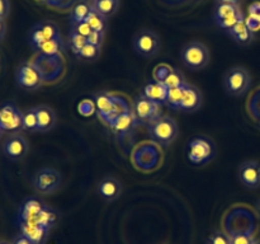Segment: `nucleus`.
Instances as JSON below:
<instances>
[{
    "label": "nucleus",
    "instance_id": "423d86ee",
    "mask_svg": "<svg viewBox=\"0 0 260 244\" xmlns=\"http://www.w3.org/2000/svg\"><path fill=\"white\" fill-rule=\"evenodd\" d=\"M62 175L53 168H41L33 177V187L40 195H51L61 187Z\"/></svg>",
    "mask_w": 260,
    "mask_h": 244
},
{
    "label": "nucleus",
    "instance_id": "603ef678",
    "mask_svg": "<svg viewBox=\"0 0 260 244\" xmlns=\"http://www.w3.org/2000/svg\"><path fill=\"white\" fill-rule=\"evenodd\" d=\"M254 244H260V240H255L254 241Z\"/></svg>",
    "mask_w": 260,
    "mask_h": 244
},
{
    "label": "nucleus",
    "instance_id": "6e6552de",
    "mask_svg": "<svg viewBox=\"0 0 260 244\" xmlns=\"http://www.w3.org/2000/svg\"><path fill=\"white\" fill-rule=\"evenodd\" d=\"M17 84L25 90H37L43 83V76L38 66L33 63H23L15 73Z\"/></svg>",
    "mask_w": 260,
    "mask_h": 244
},
{
    "label": "nucleus",
    "instance_id": "f257e3e1",
    "mask_svg": "<svg viewBox=\"0 0 260 244\" xmlns=\"http://www.w3.org/2000/svg\"><path fill=\"white\" fill-rule=\"evenodd\" d=\"M147 131L150 137L162 146H169L177 140L179 134L177 122L169 116H161L156 121L147 125Z\"/></svg>",
    "mask_w": 260,
    "mask_h": 244
},
{
    "label": "nucleus",
    "instance_id": "4c0bfd02",
    "mask_svg": "<svg viewBox=\"0 0 260 244\" xmlns=\"http://www.w3.org/2000/svg\"><path fill=\"white\" fill-rule=\"evenodd\" d=\"M71 30H74V32L79 33V35L86 38L89 35H90L91 30H93V29H91L90 25H89L88 23L84 20V22L76 23V24H71Z\"/></svg>",
    "mask_w": 260,
    "mask_h": 244
},
{
    "label": "nucleus",
    "instance_id": "72a5a7b5",
    "mask_svg": "<svg viewBox=\"0 0 260 244\" xmlns=\"http://www.w3.org/2000/svg\"><path fill=\"white\" fill-rule=\"evenodd\" d=\"M86 43H88V41H86L85 37L74 32V30H70V33H69V45H70V48L74 55H76Z\"/></svg>",
    "mask_w": 260,
    "mask_h": 244
},
{
    "label": "nucleus",
    "instance_id": "2eb2a0df",
    "mask_svg": "<svg viewBox=\"0 0 260 244\" xmlns=\"http://www.w3.org/2000/svg\"><path fill=\"white\" fill-rule=\"evenodd\" d=\"M18 224H19L20 231H22L23 235L27 236L33 244H43V241L47 238V229L40 226L33 220L18 221Z\"/></svg>",
    "mask_w": 260,
    "mask_h": 244
},
{
    "label": "nucleus",
    "instance_id": "f03ea898",
    "mask_svg": "<svg viewBox=\"0 0 260 244\" xmlns=\"http://www.w3.org/2000/svg\"><path fill=\"white\" fill-rule=\"evenodd\" d=\"M251 84L250 73L243 66L231 68L223 78V86L229 96L241 97L248 92Z\"/></svg>",
    "mask_w": 260,
    "mask_h": 244
},
{
    "label": "nucleus",
    "instance_id": "aec40b11",
    "mask_svg": "<svg viewBox=\"0 0 260 244\" xmlns=\"http://www.w3.org/2000/svg\"><path fill=\"white\" fill-rule=\"evenodd\" d=\"M142 94L149 99H151V101L156 102V103L165 104L168 96V88L162 83H159V81H151V83H149L145 86Z\"/></svg>",
    "mask_w": 260,
    "mask_h": 244
},
{
    "label": "nucleus",
    "instance_id": "e433bc0d",
    "mask_svg": "<svg viewBox=\"0 0 260 244\" xmlns=\"http://www.w3.org/2000/svg\"><path fill=\"white\" fill-rule=\"evenodd\" d=\"M170 71H172V68L169 65H167V64H160V65H157L154 69V81L162 83L167 79V76L169 75Z\"/></svg>",
    "mask_w": 260,
    "mask_h": 244
},
{
    "label": "nucleus",
    "instance_id": "412c9836",
    "mask_svg": "<svg viewBox=\"0 0 260 244\" xmlns=\"http://www.w3.org/2000/svg\"><path fill=\"white\" fill-rule=\"evenodd\" d=\"M91 8H93V4H91L90 0H78L70 13L71 24L84 22L86 19V17L89 15V13H90Z\"/></svg>",
    "mask_w": 260,
    "mask_h": 244
},
{
    "label": "nucleus",
    "instance_id": "9d476101",
    "mask_svg": "<svg viewBox=\"0 0 260 244\" xmlns=\"http://www.w3.org/2000/svg\"><path fill=\"white\" fill-rule=\"evenodd\" d=\"M23 112L14 103H5L0 107V126L3 131L22 130Z\"/></svg>",
    "mask_w": 260,
    "mask_h": 244
},
{
    "label": "nucleus",
    "instance_id": "37998d69",
    "mask_svg": "<svg viewBox=\"0 0 260 244\" xmlns=\"http://www.w3.org/2000/svg\"><path fill=\"white\" fill-rule=\"evenodd\" d=\"M248 12L250 17L258 18V19H260V2H254L253 4L249 5Z\"/></svg>",
    "mask_w": 260,
    "mask_h": 244
},
{
    "label": "nucleus",
    "instance_id": "ea45409f",
    "mask_svg": "<svg viewBox=\"0 0 260 244\" xmlns=\"http://www.w3.org/2000/svg\"><path fill=\"white\" fill-rule=\"evenodd\" d=\"M245 24H246V27H248L249 29L254 33L258 32V30L260 29V19H258V18H254V17H250V15H249L248 18H245Z\"/></svg>",
    "mask_w": 260,
    "mask_h": 244
},
{
    "label": "nucleus",
    "instance_id": "c9c22d12",
    "mask_svg": "<svg viewBox=\"0 0 260 244\" xmlns=\"http://www.w3.org/2000/svg\"><path fill=\"white\" fill-rule=\"evenodd\" d=\"M231 244H254L255 239L253 238L250 233L246 231H240V233H235L230 235Z\"/></svg>",
    "mask_w": 260,
    "mask_h": 244
},
{
    "label": "nucleus",
    "instance_id": "f3484780",
    "mask_svg": "<svg viewBox=\"0 0 260 244\" xmlns=\"http://www.w3.org/2000/svg\"><path fill=\"white\" fill-rule=\"evenodd\" d=\"M114 101H116V94H112L109 92L102 90L94 94V102H95L96 113L102 119H106L109 116L114 106Z\"/></svg>",
    "mask_w": 260,
    "mask_h": 244
},
{
    "label": "nucleus",
    "instance_id": "3c124183",
    "mask_svg": "<svg viewBox=\"0 0 260 244\" xmlns=\"http://www.w3.org/2000/svg\"><path fill=\"white\" fill-rule=\"evenodd\" d=\"M91 3H96V2H101V0H90Z\"/></svg>",
    "mask_w": 260,
    "mask_h": 244
},
{
    "label": "nucleus",
    "instance_id": "0eeeda50",
    "mask_svg": "<svg viewBox=\"0 0 260 244\" xmlns=\"http://www.w3.org/2000/svg\"><path fill=\"white\" fill-rule=\"evenodd\" d=\"M132 111H134L139 124L150 125L151 122L156 121L159 117H161V104L151 101L144 94H140L134 101Z\"/></svg>",
    "mask_w": 260,
    "mask_h": 244
},
{
    "label": "nucleus",
    "instance_id": "bb28decb",
    "mask_svg": "<svg viewBox=\"0 0 260 244\" xmlns=\"http://www.w3.org/2000/svg\"><path fill=\"white\" fill-rule=\"evenodd\" d=\"M241 10L240 5H233V4H217L216 5V9L213 12V18H215V22L218 20H222L225 18L231 17V15L236 14Z\"/></svg>",
    "mask_w": 260,
    "mask_h": 244
},
{
    "label": "nucleus",
    "instance_id": "1a4fd4ad",
    "mask_svg": "<svg viewBox=\"0 0 260 244\" xmlns=\"http://www.w3.org/2000/svg\"><path fill=\"white\" fill-rule=\"evenodd\" d=\"M28 141L20 134L9 135L3 144V152L10 160H22L28 154Z\"/></svg>",
    "mask_w": 260,
    "mask_h": 244
},
{
    "label": "nucleus",
    "instance_id": "ddd939ff",
    "mask_svg": "<svg viewBox=\"0 0 260 244\" xmlns=\"http://www.w3.org/2000/svg\"><path fill=\"white\" fill-rule=\"evenodd\" d=\"M96 192L103 200L111 201L117 200L122 193V185L117 178L114 177H104L101 182L98 183Z\"/></svg>",
    "mask_w": 260,
    "mask_h": 244
},
{
    "label": "nucleus",
    "instance_id": "a211bd4d",
    "mask_svg": "<svg viewBox=\"0 0 260 244\" xmlns=\"http://www.w3.org/2000/svg\"><path fill=\"white\" fill-rule=\"evenodd\" d=\"M38 121V132H48L56 125V113L51 107L41 104L36 107Z\"/></svg>",
    "mask_w": 260,
    "mask_h": 244
},
{
    "label": "nucleus",
    "instance_id": "de8ad7c7",
    "mask_svg": "<svg viewBox=\"0 0 260 244\" xmlns=\"http://www.w3.org/2000/svg\"><path fill=\"white\" fill-rule=\"evenodd\" d=\"M255 208H256V211H258V214H259V218H260V200L258 201V202H256V205H255Z\"/></svg>",
    "mask_w": 260,
    "mask_h": 244
},
{
    "label": "nucleus",
    "instance_id": "f704fd0d",
    "mask_svg": "<svg viewBox=\"0 0 260 244\" xmlns=\"http://www.w3.org/2000/svg\"><path fill=\"white\" fill-rule=\"evenodd\" d=\"M206 244H231V238L225 231H215L208 236Z\"/></svg>",
    "mask_w": 260,
    "mask_h": 244
},
{
    "label": "nucleus",
    "instance_id": "7c9ffc66",
    "mask_svg": "<svg viewBox=\"0 0 260 244\" xmlns=\"http://www.w3.org/2000/svg\"><path fill=\"white\" fill-rule=\"evenodd\" d=\"M162 84H164L168 89H172L185 85L187 81H185V78L184 75H183L182 71H179L178 69H172V71H170L169 75L167 76V79L162 81Z\"/></svg>",
    "mask_w": 260,
    "mask_h": 244
},
{
    "label": "nucleus",
    "instance_id": "cd10ccee",
    "mask_svg": "<svg viewBox=\"0 0 260 244\" xmlns=\"http://www.w3.org/2000/svg\"><path fill=\"white\" fill-rule=\"evenodd\" d=\"M22 130L28 132H38V121L37 113H36V107L23 112Z\"/></svg>",
    "mask_w": 260,
    "mask_h": 244
},
{
    "label": "nucleus",
    "instance_id": "79ce46f5",
    "mask_svg": "<svg viewBox=\"0 0 260 244\" xmlns=\"http://www.w3.org/2000/svg\"><path fill=\"white\" fill-rule=\"evenodd\" d=\"M79 111H80V113L84 114V116H89V114L93 113L94 104L89 101H84L83 103H80V106H79Z\"/></svg>",
    "mask_w": 260,
    "mask_h": 244
},
{
    "label": "nucleus",
    "instance_id": "09e8293b",
    "mask_svg": "<svg viewBox=\"0 0 260 244\" xmlns=\"http://www.w3.org/2000/svg\"><path fill=\"white\" fill-rule=\"evenodd\" d=\"M0 244H9V243H8V241H3V240H0Z\"/></svg>",
    "mask_w": 260,
    "mask_h": 244
},
{
    "label": "nucleus",
    "instance_id": "6ab92c4d",
    "mask_svg": "<svg viewBox=\"0 0 260 244\" xmlns=\"http://www.w3.org/2000/svg\"><path fill=\"white\" fill-rule=\"evenodd\" d=\"M229 35L235 40V42L240 46H248L253 42L254 37H255V33L251 32L245 24V20L238 23L234 28H231L229 30Z\"/></svg>",
    "mask_w": 260,
    "mask_h": 244
},
{
    "label": "nucleus",
    "instance_id": "dca6fc26",
    "mask_svg": "<svg viewBox=\"0 0 260 244\" xmlns=\"http://www.w3.org/2000/svg\"><path fill=\"white\" fill-rule=\"evenodd\" d=\"M45 207V203L36 197H28L20 203L18 211V221H28L37 218L38 214Z\"/></svg>",
    "mask_w": 260,
    "mask_h": 244
},
{
    "label": "nucleus",
    "instance_id": "a19ab883",
    "mask_svg": "<svg viewBox=\"0 0 260 244\" xmlns=\"http://www.w3.org/2000/svg\"><path fill=\"white\" fill-rule=\"evenodd\" d=\"M10 13L9 0H0V19H7Z\"/></svg>",
    "mask_w": 260,
    "mask_h": 244
},
{
    "label": "nucleus",
    "instance_id": "58836bf2",
    "mask_svg": "<svg viewBox=\"0 0 260 244\" xmlns=\"http://www.w3.org/2000/svg\"><path fill=\"white\" fill-rule=\"evenodd\" d=\"M104 35H106V33L96 32V30H91L90 35L86 37V41H88V43H90V45L96 46V47L101 48L102 45H103Z\"/></svg>",
    "mask_w": 260,
    "mask_h": 244
},
{
    "label": "nucleus",
    "instance_id": "2f4dec72",
    "mask_svg": "<svg viewBox=\"0 0 260 244\" xmlns=\"http://www.w3.org/2000/svg\"><path fill=\"white\" fill-rule=\"evenodd\" d=\"M99 55H101V48L90 45V43H86L75 56L78 58H80V60L94 61L99 57Z\"/></svg>",
    "mask_w": 260,
    "mask_h": 244
},
{
    "label": "nucleus",
    "instance_id": "20e7f679",
    "mask_svg": "<svg viewBox=\"0 0 260 244\" xmlns=\"http://www.w3.org/2000/svg\"><path fill=\"white\" fill-rule=\"evenodd\" d=\"M215 144L206 136L194 137L188 142L187 155L194 165H205L215 158Z\"/></svg>",
    "mask_w": 260,
    "mask_h": 244
},
{
    "label": "nucleus",
    "instance_id": "473e14b6",
    "mask_svg": "<svg viewBox=\"0 0 260 244\" xmlns=\"http://www.w3.org/2000/svg\"><path fill=\"white\" fill-rule=\"evenodd\" d=\"M243 20H245V15H244L243 10H240V12L236 13V14H234V15H231V17L225 18V19H222V20H218V22H216V24H217L220 28H222L223 30L229 32L231 28H234L236 24H238V23L243 22Z\"/></svg>",
    "mask_w": 260,
    "mask_h": 244
},
{
    "label": "nucleus",
    "instance_id": "c03bdc74",
    "mask_svg": "<svg viewBox=\"0 0 260 244\" xmlns=\"http://www.w3.org/2000/svg\"><path fill=\"white\" fill-rule=\"evenodd\" d=\"M13 244H33V243L27 238V236L23 235V234H19V235L14 239Z\"/></svg>",
    "mask_w": 260,
    "mask_h": 244
},
{
    "label": "nucleus",
    "instance_id": "5701e85b",
    "mask_svg": "<svg viewBox=\"0 0 260 244\" xmlns=\"http://www.w3.org/2000/svg\"><path fill=\"white\" fill-rule=\"evenodd\" d=\"M57 219H58L57 212H56L53 208L48 207V206L45 205V207H43L42 211L38 214L37 218L32 219V220L35 221L36 224H38L40 226H42V228L50 230V229L56 224Z\"/></svg>",
    "mask_w": 260,
    "mask_h": 244
},
{
    "label": "nucleus",
    "instance_id": "a878e982",
    "mask_svg": "<svg viewBox=\"0 0 260 244\" xmlns=\"http://www.w3.org/2000/svg\"><path fill=\"white\" fill-rule=\"evenodd\" d=\"M91 4H93L94 9L98 10L102 15L109 18L118 12L119 0H101V2L91 3Z\"/></svg>",
    "mask_w": 260,
    "mask_h": 244
},
{
    "label": "nucleus",
    "instance_id": "c756f323",
    "mask_svg": "<svg viewBox=\"0 0 260 244\" xmlns=\"http://www.w3.org/2000/svg\"><path fill=\"white\" fill-rule=\"evenodd\" d=\"M37 25L41 29V32H42L43 37L46 38V41L61 37L60 29H58L56 23H53L52 20H42V22L37 23Z\"/></svg>",
    "mask_w": 260,
    "mask_h": 244
},
{
    "label": "nucleus",
    "instance_id": "b1692460",
    "mask_svg": "<svg viewBox=\"0 0 260 244\" xmlns=\"http://www.w3.org/2000/svg\"><path fill=\"white\" fill-rule=\"evenodd\" d=\"M129 109H131V107H129L128 102H127L123 97L116 96V101H114L113 109H112V112L109 113V116L104 119V124L108 125V126H111V125L113 124L117 118H118V117H121L122 114L126 113V112H128Z\"/></svg>",
    "mask_w": 260,
    "mask_h": 244
},
{
    "label": "nucleus",
    "instance_id": "39448f33",
    "mask_svg": "<svg viewBox=\"0 0 260 244\" xmlns=\"http://www.w3.org/2000/svg\"><path fill=\"white\" fill-rule=\"evenodd\" d=\"M134 48L137 55L142 57H154L161 48L160 37L151 29H140L134 37Z\"/></svg>",
    "mask_w": 260,
    "mask_h": 244
},
{
    "label": "nucleus",
    "instance_id": "9b49d317",
    "mask_svg": "<svg viewBox=\"0 0 260 244\" xmlns=\"http://www.w3.org/2000/svg\"><path fill=\"white\" fill-rule=\"evenodd\" d=\"M238 175L243 186L249 190L260 187V163L256 160H246L239 167Z\"/></svg>",
    "mask_w": 260,
    "mask_h": 244
},
{
    "label": "nucleus",
    "instance_id": "393cba45",
    "mask_svg": "<svg viewBox=\"0 0 260 244\" xmlns=\"http://www.w3.org/2000/svg\"><path fill=\"white\" fill-rule=\"evenodd\" d=\"M85 22L90 25V28L93 30L106 33L107 18L104 17V15H102L101 13H99L96 9H94V8H91L90 13H89V15L86 17Z\"/></svg>",
    "mask_w": 260,
    "mask_h": 244
},
{
    "label": "nucleus",
    "instance_id": "49530a36",
    "mask_svg": "<svg viewBox=\"0 0 260 244\" xmlns=\"http://www.w3.org/2000/svg\"><path fill=\"white\" fill-rule=\"evenodd\" d=\"M243 0H216L217 4H233V5H240Z\"/></svg>",
    "mask_w": 260,
    "mask_h": 244
},
{
    "label": "nucleus",
    "instance_id": "c85d7f7f",
    "mask_svg": "<svg viewBox=\"0 0 260 244\" xmlns=\"http://www.w3.org/2000/svg\"><path fill=\"white\" fill-rule=\"evenodd\" d=\"M184 86H178V88L168 89V96H167V104L170 109H178L179 111L180 102H182L183 92H184Z\"/></svg>",
    "mask_w": 260,
    "mask_h": 244
},
{
    "label": "nucleus",
    "instance_id": "4468645a",
    "mask_svg": "<svg viewBox=\"0 0 260 244\" xmlns=\"http://www.w3.org/2000/svg\"><path fill=\"white\" fill-rule=\"evenodd\" d=\"M137 125L140 124L131 108L128 112H126L121 117H118L109 127L114 132V135H117L118 137H124L126 135L131 134Z\"/></svg>",
    "mask_w": 260,
    "mask_h": 244
},
{
    "label": "nucleus",
    "instance_id": "a18cd8bd",
    "mask_svg": "<svg viewBox=\"0 0 260 244\" xmlns=\"http://www.w3.org/2000/svg\"><path fill=\"white\" fill-rule=\"evenodd\" d=\"M5 35H7V23L4 19H0V43L4 41Z\"/></svg>",
    "mask_w": 260,
    "mask_h": 244
},
{
    "label": "nucleus",
    "instance_id": "8fccbe9b",
    "mask_svg": "<svg viewBox=\"0 0 260 244\" xmlns=\"http://www.w3.org/2000/svg\"><path fill=\"white\" fill-rule=\"evenodd\" d=\"M3 132H4V131H3V129H2V126H0V136H2V134H3Z\"/></svg>",
    "mask_w": 260,
    "mask_h": 244
},
{
    "label": "nucleus",
    "instance_id": "f8f14e48",
    "mask_svg": "<svg viewBox=\"0 0 260 244\" xmlns=\"http://www.w3.org/2000/svg\"><path fill=\"white\" fill-rule=\"evenodd\" d=\"M202 102L203 97L200 89L196 85L187 83L184 86V92H183L179 111L187 112V113H193L197 109H200V107L202 106Z\"/></svg>",
    "mask_w": 260,
    "mask_h": 244
},
{
    "label": "nucleus",
    "instance_id": "7ed1b4c3",
    "mask_svg": "<svg viewBox=\"0 0 260 244\" xmlns=\"http://www.w3.org/2000/svg\"><path fill=\"white\" fill-rule=\"evenodd\" d=\"M183 64L190 70H201L210 63V51L207 46L198 41H192L183 47L180 52Z\"/></svg>",
    "mask_w": 260,
    "mask_h": 244
},
{
    "label": "nucleus",
    "instance_id": "4be33fe9",
    "mask_svg": "<svg viewBox=\"0 0 260 244\" xmlns=\"http://www.w3.org/2000/svg\"><path fill=\"white\" fill-rule=\"evenodd\" d=\"M63 48H65V46H63L62 37H58L46 41L36 51L40 52L41 55L47 56V57H55L61 51H63Z\"/></svg>",
    "mask_w": 260,
    "mask_h": 244
}]
</instances>
